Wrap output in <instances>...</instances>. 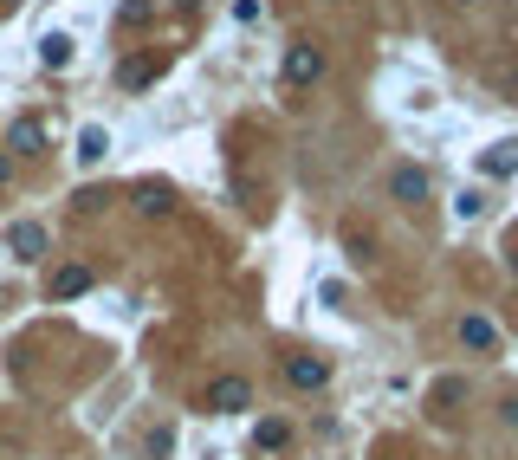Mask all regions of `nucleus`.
Returning <instances> with one entry per match:
<instances>
[{
  "instance_id": "9",
  "label": "nucleus",
  "mask_w": 518,
  "mask_h": 460,
  "mask_svg": "<svg viewBox=\"0 0 518 460\" xmlns=\"http://www.w3.org/2000/svg\"><path fill=\"white\" fill-rule=\"evenodd\" d=\"M78 292H91V266H59L52 273V299H78Z\"/></svg>"
},
{
  "instance_id": "13",
  "label": "nucleus",
  "mask_w": 518,
  "mask_h": 460,
  "mask_svg": "<svg viewBox=\"0 0 518 460\" xmlns=\"http://www.w3.org/2000/svg\"><path fill=\"white\" fill-rule=\"evenodd\" d=\"M143 214H169V188H143Z\"/></svg>"
},
{
  "instance_id": "2",
  "label": "nucleus",
  "mask_w": 518,
  "mask_h": 460,
  "mask_svg": "<svg viewBox=\"0 0 518 460\" xmlns=\"http://www.w3.org/2000/svg\"><path fill=\"white\" fill-rule=\"evenodd\" d=\"M318 72H324V52L311 46V39H298V46L285 52V65H279L285 85H318Z\"/></svg>"
},
{
  "instance_id": "5",
  "label": "nucleus",
  "mask_w": 518,
  "mask_h": 460,
  "mask_svg": "<svg viewBox=\"0 0 518 460\" xmlns=\"http://www.w3.org/2000/svg\"><path fill=\"white\" fill-rule=\"evenodd\" d=\"M104 156H111V130H104V124H85V130H78V162L91 169V162H104Z\"/></svg>"
},
{
  "instance_id": "4",
  "label": "nucleus",
  "mask_w": 518,
  "mask_h": 460,
  "mask_svg": "<svg viewBox=\"0 0 518 460\" xmlns=\"http://www.w3.org/2000/svg\"><path fill=\"white\" fill-rule=\"evenodd\" d=\"M7 247L20 253V260H39V253H46V227H39V221H20V227L7 234Z\"/></svg>"
},
{
  "instance_id": "14",
  "label": "nucleus",
  "mask_w": 518,
  "mask_h": 460,
  "mask_svg": "<svg viewBox=\"0 0 518 460\" xmlns=\"http://www.w3.org/2000/svg\"><path fill=\"white\" fill-rule=\"evenodd\" d=\"M259 448H285V422H266V428H259Z\"/></svg>"
},
{
  "instance_id": "3",
  "label": "nucleus",
  "mask_w": 518,
  "mask_h": 460,
  "mask_svg": "<svg viewBox=\"0 0 518 460\" xmlns=\"http://www.w3.org/2000/svg\"><path fill=\"white\" fill-rule=\"evenodd\" d=\"M389 195L408 201V208H421V201H428V175H421L415 162H402V169H389Z\"/></svg>"
},
{
  "instance_id": "7",
  "label": "nucleus",
  "mask_w": 518,
  "mask_h": 460,
  "mask_svg": "<svg viewBox=\"0 0 518 460\" xmlns=\"http://www.w3.org/2000/svg\"><path fill=\"white\" fill-rule=\"evenodd\" d=\"M285 376H292V389H324V383H331V363H324V357H298Z\"/></svg>"
},
{
  "instance_id": "10",
  "label": "nucleus",
  "mask_w": 518,
  "mask_h": 460,
  "mask_svg": "<svg viewBox=\"0 0 518 460\" xmlns=\"http://www.w3.org/2000/svg\"><path fill=\"white\" fill-rule=\"evenodd\" d=\"M518 169V137H506V143H493V150L480 156V175H512Z\"/></svg>"
},
{
  "instance_id": "8",
  "label": "nucleus",
  "mask_w": 518,
  "mask_h": 460,
  "mask_svg": "<svg viewBox=\"0 0 518 460\" xmlns=\"http://www.w3.org/2000/svg\"><path fill=\"white\" fill-rule=\"evenodd\" d=\"M39 65H46V72H65V65H72V33H46V39H39Z\"/></svg>"
},
{
  "instance_id": "6",
  "label": "nucleus",
  "mask_w": 518,
  "mask_h": 460,
  "mask_svg": "<svg viewBox=\"0 0 518 460\" xmlns=\"http://www.w3.org/2000/svg\"><path fill=\"white\" fill-rule=\"evenodd\" d=\"M460 344L467 350H499V324L493 318H460Z\"/></svg>"
},
{
  "instance_id": "12",
  "label": "nucleus",
  "mask_w": 518,
  "mask_h": 460,
  "mask_svg": "<svg viewBox=\"0 0 518 460\" xmlns=\"http://www.w3.org/2000/svg\"><path fill=\"white\" fill-rule=\"evenodd\" d=\"M350 253H357V260H376V240L363 234V227H350Z\"/></svg>"
},
{
  "instance_id": "1",
  "label": "nucleus",
  "mask_w": 518,
  "mask_h": 460,
  "mask_svg": "<svg viewBox=\"0 0 518 460\" xmlns=\"http://www.w3.org/2000/svg\"><path fill=\"white\" fill-rule=\"evenodd\" d=\"M208 409L214 415H247L253 409V383H247V376H221V383H208Z\"/></svg>"
},
{
  "instance_id": "11",
  "label": "nucleus",
  "mask_w": 518,
  "mask_h": 460,
  "mask_svg": "<svg viewBox=\"0 0 518 460\" xmlns=\"http://www.w3.org/2000/svg\"><path fill=\"white\" fill-rule=\"evenodd\" d=\"M39 143H46V124H39V117H20V124H13V150H20V156H33Z\"/></svg>"
},
{
  "instance_id": "16",
  "label": "nucleus",
  "mask_w": 518,
  "mask_h": 460,
  "mask_svg": "<svg viewBox=\"0 0 518 460\" xmlns=\"http://www.w3.org/2000/svg\"><path fill=\"white\" fill-rule=\"evenodd\" d=\"M460 7H473V0H460Z\"/></svg>"
},
{
  "instance_id": "15",
  "label": "nucleus",
  "mask_w": 518,
  "mask_h": 460,
  "mask_svg": "<svg viewBox=\"0 0 518 460\" xmlns=\"http://www.w3.org/2000/svg\"><path fill=\"white\" fill-rule=\"evenodd\" d=\"M7 182H13V156L0 150V188H7Z\"/></svg>"
}]
</instances>
